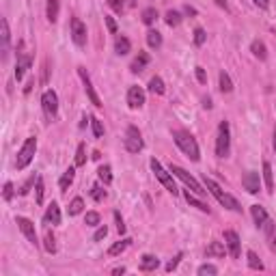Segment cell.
Returning <instances> with one entry per match:
<instances>
[{
  "instance_id": "obj_1",
  "label": "cell",
  "mask_w": 276,
  "mask_h": 276,
  "mask_svg": "<svg viewBox=\"0 0 276 276\" xmlns=\"http://www.w3.org/2000/svg\"><path fill=\"white\" fill-rule=\"evenodd\" d=\"M173 140H175V145L179 147L184 154L190 158L192 162H198L201 160V154H198V145H197V138L192 136L190 132H186V130H175L173 132Z\"/></svg>"
},
{
  "instance_id": "obj_2",
  "label": "cell",
  "mask_w": 276,
  "mask_h": 276,
  "mask_svg": "<svg viewBox=\"0 0 276 276\" xmlns=\"http://www.w3.org/2000/svg\"><path fill=\"white\" fill-rule=\"evenodd\" d=\"M205 188H207V192L222 205V207H227V209H231V211H242V205L237 203V198H233L229 192L222 190V188L216 184L211 177H205Z\"/></svg>"
},
{
  "instance_id": "obj_3",
  "label": "cell",
  "mask_w": 276,
  "mask_h": 276,
  "mask_svg": "<svg viewBox=\"0 0 276 276\" xmlns=\"http://www.w3.org/2000/svg\"><path fill=\"white\" fill-rule=\"evenodd\" d=\"M35 151H37V138H35V136H28V138H26V143L22 145V149L17 151V158H15V166H17V171L26 168L28 164L33 162Z\"/></svg>"
},
{
  "instance_id": "obj_4",
  "label": "cell",
  "mask_w": 276,
  "mask_h": 276,
  "mask_svg": "<svg viewBox=\"0 0 276 276\" xmlns=\"http://www.w3.org/2000/svg\"><path fill=\"white\" fill-rule=\"evenodd\" d=\"M229 149H231V132H229V123L220 121L218 136H216V156H218V158H227Z\"/></svg>"
},
{
  "instance_id": "obj_5",
  "label": "cell",
  "mask_w": 276,
  "mask_h": 276,
  "mask_svg": "<svg viewBox=\"0 0 276 276\" xmlns=\"http://www.w3.org/2000/svg\"><path fill=\"white\" fill-rule=\"evenodd\" d=\"M151 171H154V173H156V177H158V179H160V184H162L164 188H166V190H168V192H171V195H173V197H175V195H177V192H179V190H177V186H175V179H173V175H171V173H168V171H166V168H164V166H162V164H160V162H158V160H156V158H154V160H151Z\"/></svg>"
},
{
  "instance_id": "obj_6",
  "label": "cell",
  "mask_w": 276,
  "mask_h": 276,
  "mask_svg": "<svg viewBox=\"0 0 276 276\" xmlns=\"http://www.w3.org/2000/svg\"><path fill=\"white\" fill-rule=\"evenodd\" d=\"M171 173L175 175V177H179L181 181H184V184H186L188 188H190V190L195 192V195H198V197H205V195H207V190H203L201 184H198V181H197L195 177H192V175L188 173L186 168L177 166V164H171Z\"/></svg>"
},
{
  "instance_id": "obj_7",
  "label": "cell",
  "mask_w": 276,
  "mask_h": 276,
  "mask_svg": "<svg viewBox=\"0 0 276 276\" xmlns=\"http://www.w3.org/2000/svg\"><path fill=\"white\" fill-rule=\"evenodd\" d=\"M31 63H33V56L28 54V52H24V41H20V43H17V65H15L17 82L24 78V74H26V69L31 67Z\"/></svg>"
},
{
  "instance_id": "obj_8",
  "label": "cell",
  "mask_w": 276,
  "mask_h": 276,
  "mask_svg": "<svg viewBox=\"0 0 276 276\" xmlns=\"http://www.w3.org/2000/svg\"><path fill=\"white\" fill-rule=\"evenodd\" d=\"M125 149L130 154H138L143 149V136H140V130L136 125H127L125 130Z\"/></svg>"
},
{
  "instance_id": "obj_9",
  "label": "cell",
  "mask_w": 276,
  "mask_h": 276,
  "mask_svg": "<svg viewBox=\"0 0 276 276\" xmlns=\"http://www.w3.org/2000/svg\"><path fill=\"white\" fill-rule=\"evenodd\" d=\"M41 106H43L45 117H48V119H54L58 113V95L52 89L43 91V95H41Z\"/></svg>"
},
{
  "instance_id": "obj_10",
  "label": "cell",
  "mask_w": 276,
  "mask_h": 276,
  "mask_svg": "<svg viewBox=\"0 0 276 276\" xmlns=\"http://www.w3.org/2000/svg\"><path fill=\"white\" fill-rule=\"evenodd\" d=\"M78 76H80V80H82V84H84V91H86V95H89L91 99V104L95 106V108H102V99H99V95L95 93V86H93V82L89 78V74H86V69L84 67H78Z\"/></svg>"
},
{
  "instance_id": "obj_11",
  "label": "cell",
  "mask_w": 276,
  "mask_h": 276,
  "mask_svg": "<svg viewBox=\"0 0 276 276\" xmlns=\"http://www.w3.org/2000/svg\"><path fill=\"white\" fill-rule=\"evenodd\" d=\"M86 26H84V22L80 20V17H72V39H74V43L78 45V48H82V45H86Z\"/></svg>"
},
{
  "instance_id": "obj_12",
  "label": "cell",
  "mask_w": 276,
  "mask_h": 276,
  "mask_svg": "<svg viewBox=\"0 0 276 276\" xmlns=\"http://www.w3.org/2000/svg\"><path fill=\"white\" fill-rule=\"evenodd\" d=\"M225 246L233 259H239V255H242V244H239V236L236 231H225Z\"/></svg>"
},
{
  "instance_id": "obj_13",
  "label": "cell",
  "mask_w": 276,
  "mask_h": 276,
  "mask_svg": "<svg viewBox=\"0 0 276 276\" xmlns=\"http://www.w3.org/2000/svg\"><path fill=\"white\" fill-rule=\"evenodd\" d=\"M242 186L246 192H250V195H257V192L261 190V179H259V173L255 171H248L242 177Z\"/></svg>"
},
{
  "instance_id": "obj_14",
  "label": "cell",
  "mask_w": 276,
  "mask_h": 276,
  "mask_svg": "<svg viewBox=\"0 0 276 276\" xmlns=\"http://www.w3.org/2000/svg\"><path fill=\"white\" fill-rule=\"evenodd\" d=\"M15 222H17V227H20V231L26 236V239L31 244H37V231H35V225L28 218H24V216H17L15 218Z\"/></svg>"
},
{
  "instance_id": "obj_15",
  "label": "cell",
  "mask_w": 276,
  "mask_h": 276,
  "mask_svg": "<svg viewBox=\"0 0 276 276\" xmlns=\"http://www.w3.org/2000/svg\"><path fill=\"white\" fill-rule=\"evenodd\" d=\"M0 39H2V61H7L9 58V52H11V33H9V24L7 20L0 22Z\"/></svg>"
},
{
  "instance_id": "obj_16",
  "label": "cell",
  "mask_w": 276,
  "mask_h": 276,
  "mask_svg": "<svg viewBox=\"0 0 276 276\" xmlns=\"http://www.w3.org/2000/svg\"><path fill=\"white\" fill-rule=\"evenodd\" d=\"M127 104H130V108H143L145 104V91L140 89V86H130V91H127Z\"/></svg>"
},
{
  "instance_id": "obj_17",
  "label": "cell",
  "mask_w": 276,
  "mask_h": 276,
  "mask_svg": "<svg viewBox=\"0 0 276 276\" xmlns=\"http://www.w3.org/2000/svg\"><path fill=\"white\" fill-rule=\"evenodd\" d=\"M43 220H45V225H61V207H58V203L52 201L48 205Z\"/></svg>"
},
{
  "instance_id": "obj_18",
  "label": "cell",
  "mask_w": 276,
  "mask_h": 276,
  "mask_svg": "<svg viewBox=\"0 0 276 276\" xmlns=\"http://www.w3.org/2000/svg\"><path fill=\"white\" fill-rule=\"evenodd\" d=\"M158 266H160V259H158V257L145 255L143 259H140L138 270H140V272H154V270H158Z\"/></svg>"
},
{
  "instance_id": "obj_19",
  "label": "cell",
  "mask_w": 276,
  "mask_h": 276,
  "mask_svg": "<svg viewBox=\"0 0 276 276\" xmlns=\"http://www.w3.org/2000/svg\"><path fill=\"white\" fill-rule=\"evenodd\" d=\"M261 229H263V233H266V239H268L270 248H276V225L268 218V220H266V225H263Z\"/></svg>"
},
{
  "instance_id": "obj_20",
  "label": "cell",
  "mask_w": 276,
  "mask_h": 276,
  "mask_svg": "<svg viewBox=\"0 0 276 276\" xmlns=\"http://www.w3.org/2000/svg\"><path fill=\"white\" fill-rule=\"evenodd\" d=\"M130 50H132L130 39H127V37H123V35H119V37L115 39V52H117L119 56H125Z\"/></svg>"
},
{
  "instance_id": "obj_21",
  "label": "cell",
  "mask_w": 276,
  "mask_h": 276,
  "mask_svg": "<svg viewBox=\"0 0 276 276\" xmlns=\"http://www.w3.org/2000/svg\"><path fill=\"white\" fill-rule=\"evenodd\" d=\"M250 214H252V220H255L257 227H263L268 220V211L261 207V205H252L250 207Z\"/></svg>"
},
{
  "instance_id": "obj_22",
  "label": "cell",
  "mask_w": 276,
  "mask_h": 276,
  "mask_svg": "<svg viewBox=\"0 0 276 276\" xmlns=\"http://www.w3.org/2000/svg\"><path fill=\"white\" fill-rule=\"evenodd\" d=\"M184 197H186V201L190 203L192 207H197V209H201V211H207V214H209V205H207V203H203L201 198H198V195H195L192 190H188Z\"/></svg>"
},
{
  "instance_id": "obj_23",
  "label": "cell",
  "mask_w": 276,
  "mask_h": 276,
  "mask_svg": "<svg viewBox=\"0 0 276 276\" xmlns=\"http://www.w3.org/2000/svg\"><path fill=\"white\" fill-rule=\"evenodd\" d=\"M147 65H149V54H147V52H138V56L134 58V63H132L130 69H132L134 74H140Z\"/></svg>"
},
{
  "instance_id": "obj_24",
  "label": "cell",
  "mask_w": 276,
  "mask_h": 276,
  "mask_svg": "<svg viewBox=\"0 0 276 276\" xmlns=\"http://www.w3.org/2000/svg\"><path fill=\"white\" fill-rule=\"evenodd\" d=\"M58 11H61L58 0H48V4H45V17H48L50 24H54V22L58 20Z\"/></svg>"
},
{
  "instance_id": "obj_25",
  "label": "cell",
  "mask_w": 276,
  "mask_h": 276,
  "mask_svg": "<svg viewBox=\"0 0 276 276\" xmlns=\"http://www.w3.org/2000/svg\"><path fill=\"white\" fill-rule=\"evenodd\" d=\"M74 177H76V168L69 166L67 171H65V175L61 177V181H58V186H61V192H67L69 190V186L74 184Z\"/></svg>"
},
{
  "instance_id": "obj_26",
  "label": "cell",
  "mask_w": 276,
  "mask_h": 276,
  "mask_svg": "<svg viewBox=\"0 0 276 276\" xmlns=\"http://www.w3.org/2000/svg\"><path fill=\"white\" fill-rule=\"evenodd\" d=\"M250 50H252V54L259 58V61H266V58H268V48H266V43H263V41H252Z\"/></svg>"
},
{
  "instance_id": "obj_27",
  "label": "cell",
  "mask_w": 276,
  "mask_h": 276,
  "mask_svg": "<svg viewBox=\"0 0 276 276\" xmlns=\"http://www.w3.org/2000/svg\"><path fill=\"white\" fill-rule=\"evenodd\" d=\"M263 179H266L268 192H274V175H272V164L263 162Z\"/></svg>"
},
{
  "instance_id": "obj_28",
  "label": "cell",
  "mask_w": 276,
  "mask_h": 276,
  "mask_svg": "<svg viewBox=\"0 0 276 276\" xmlns=\"http://www.w3.org/2000/svg\"><path fill=\"white\" fill-rule=\"evenodd\" d=\"M130 242H132V239H130V237H125V239H121V242L113 244V246H110V248H108V255H110V257H117V255H121V252L125 250L127 246H130Z\"/></svg>"
},
{
  "instance_id": "obj_29",
  "label": "cell",
  "mask_w": 276,
  "mask_h": 276,
  "mask_svg": "<svg viewBox=\"0 0 276 276\" xmlns=\"http://www.w3.org/2000/svg\"><path fill=\"white\" fill-rule=\"evenodd\" d=\"M149 91L156 93V95H162V93L166 91V89H164V80L160 78V76H154V78L149 80Z\"/></svg>"
},
{
  "instance_id": "obj_30",
  "label": "cell",
  "mask_w": 276,
  "mask_h": 276,
  "mask_svg": "<svg viewBox=\"0 0 276 276\" xmlns=\"http://www.w3.org/2000/svg\"><path fill=\"white\" fill-rule=\"evenodd\" d=\"M140 20H143V24L151 26V24H154V22L158 20V11H156L154 7H147L143 13H140Z\"/></svg>"
},
{
  "instance_id": "obj_31",
  "label": "cell",
  "mask_w": 276,
  "mask_h": 276,
  "mask_svg": "<svg viewBox=\"0 0 276 276\" xmlns=\"http://www.w3.org/2000/svg\"><path fill=\"white\" fill-rule=\"evenodd\" d=\"M225 255H227V248L220 242H211L207 246V257H225Z\"/></svg>"
},
{
  "instance_id": "obj_32",
  "label": "cell",
  "mask_w": 276,
  "mask_h": 276,
  "mask_svg": "<svg viewBox=\"0 0 276 276\" xmlns=\"http://www.w3.org/2000/svg\"><path fill=\"white\" fill-rule=\"evenodd\" d=\"M147 43H149V48L158 50L162 45V35L158 31H149V33H147Z\"/></svg>"
},
{
  "instance_id": "obj_33",
  "label": "cell",
  "mask_w": 276,
  "mask_h": 276,
  "mask_svg": "<svg viewBox=\"0 0 276 276\" xmlns=\"http://www.w3.org/2000/svg\"><path fill=\"white\" fill-rule=\"evenodd\" d=\"M97 175H99V179H102L106 186H108V184H113V168H110L108 164H104V166H99Z\"/></svg>"
},
{
  "instance_id": "obj_34",
  "label": "cell",
  "mask_w": 276,
  "mask_h": 276,
  "mask_svg": "<svg viewBox=\"0 0 276 276\" xmlns=\"http://www.w3.org/2000/svg\"><path fill=\"white\" fill-rule=\"evenodd\" d=\"M164 20H166V24L168 26H179L181 24V13H179V11H166V15H164Z\"/></svg>"
},
{
  "instance_id": "obj_35",
  "label": "cell",
  "mask_w": 276,
  "mask_h": 276,
  "mask_svg": "<svg viewBox=\"0 0 276 276\" xmlns=\"http://www.w3.org/2000/svg\"><path fill=\"white\" fill-rule=\"evenodd\" d=\"M218 82H220V91H222V93H231V91H233V82H231V78H229L227 72H220Z\"/></svg>"
},
{
  "instance_id": "obj_36",
  "label": "cell",
  "mask_w": 276,
  "mask_h": 276,
  "mask_svg": "<svg viewBox=\"0 0 276 276\" xmlns=\"http://www.w3.org/2000/svg\"><path fill=\"white\" fill-rule=\"evenodd\" d=\"M82 207H84V201H82L80 197H76L74 201L69 203V209H67V211H69V216H78L80 211H82Z\"/></svg>"
},
{
  "instance_id": "obj_37",
  "label": "cell",
  "mask_w": 276,
  "mask_h": 276,
  "mask_svg": "<svg viewBox=\"0 0 276 276\" xmlns=\"http://www.w3.org/2000/svg\"><path fill=\"white\" fill-rule=\"evenodd\" d=\"M246 257H248V266H250L252 270H259V272H261V270H263V263L259 261V257H257V252L248 250V252H246Z\"/></svg>"
},
{
  "instance_id": "obj_38",
  "label": "cell",
  "mask_w": 276,
  "mask_h": 276,
  "mask_svg": "<svg viewBox=\"0 0 276 276\" xmlns=\"http://www.w3.org/2000/svg\"><path fill=\"white\" fill-rule=\"evenodd\" d=\"M43 246H45V250H48L50 252V255H52V252H56V237L54 236H52V233L48 231V233H45V239H43Z\"/></svg>"
},
{
  "instance_id": "obj_39",
  "label": "cell",
  "mask_w": 276,
  "mask_h": 276,
  "mask_svg": "<svg viewBox=\"0 0 276 276\" xmlns=\"http://www.w3.org/2000/svg\"><path fill=\"white\" fill-rule=\"evenodd\" d=\"M86 164V154H84V143L78 145V151H76V166H84Z\"/></svg>"
},
{
  "instance_id": "obj_40",
  "label": "cell",
  "mask_w": 276,
  "mask_h": 276,
  "mask_svg": "<svg viewBox=\"0 0 276 276\" xmlns=\"http://www.w3.org/2000/svg\"><path fill=\"white\" fill-rule=\"evenodd\" d=\"M91 125H93V134H95V138H102V136H104V125H102V121L95 119V117H91Z\"/></svg>"
},
{
  "instance_id": "obj_41",
  "label": "cell",
  "mask_w": 276,
  "mask_h": 276,
  "mask_svg": "<svg viewBox=\"0 0 276 276\" xmlns=\"http://www.w3.org/2000/svg\"><path fill=\"white\" fill-rule=\"evenodd\" d=\"M91 197L99 203V201H104V198H106V190H102L99 186H93V188H91Z\"/></svg>"
},
{
  "instance_id": "obj_42",
  "label": "cell",
  "mask_w": 276,
  "mask_h": 276,
  "mask_svg": "<svg viewBox=\"0 0 276 276\" xmlns=\"http://www.w3.org/2000/svg\"><path fill=\"white\" fill-rule=\"evenodd\" d=\"M198 274H201V276H205V274H218V268L211 266V263H205V266L198 268Z\"/></svg>"
},
{
  "instance_id": "obj_43",
  "label": "cell",
  "mask_w": 276,
  "mask_h": 276,
  "mask_svg": "<svg viewBox=\"0 0 276 276\" xmlns=\"http://www.w3.org/2000/svg\"><path fill=\"white\" fill-rule=\"evenodd\" d=\"M2 198L4 201H11V198H13V184H11V181H7L2 188Z\"/></svg>"
},
{
  "instance_id": "obj_44",
  "label": "cell",
  "mask_w": 276,
  "mask_h": 276,
  "mask_svg": "<svg viewBox=\"0 0 276 276\" xmlns=\"http://www.w3.org/2000/svg\"><path fill=\"white\" fill-rule=\"evenodd\" d=\"M86 225L89 227H97L99 225V214L97 211H89V214H86Z\"/></svg>"
},
{
  "instance_id": "obj_45",
  "label": "cell",
  "mask_w": 276,
  "mask_h": 276,
  "mask_svg": "<svg viewBox=\"0 0 276 276\" xmlns=\"http://www.w3.org/2000/svg\"><path fill=\"white\" fill-rule=\"evenodd\" d=\"M205 39H207L205 31H203V28H197V31H195V43H197V45H203Z\"/></svg>"
},
{
  "instance_id": "obj_46",
  "label": "cell",
  "mask_w": 276,
  "mask_h": 276,
  "mask_svg": "<svg viewBox=\"0 0 276 276\" xmlns=\"http://www.w3.org/2000/svg\"><path fill=\"white\" fill-rule=\"evenodd\" d=\"M181 257H184V255H181V252H179V255H175V257H173V259H171V261H168V263H166V272H173V270H175V268H177V266H179V261H181Z\"/></svg>"
},
{
  "instance_id": "obj_47",
  "label": "cell",
  "mask_w": 276,
  "mask_h": 276,
  "mask_svg": "<svg viewBox=\"0 0 276 276\" xmlns=\"http://www.w3.org/2000/svg\"><path fill=\"white\" fill-rule=\"evenodd\" d=\"M108 7L115 11V13H123V0H108Z\"/></svg>"
},
{
  "instance_id": "obj_48",
  "label": "cell",
  "mask_w": 276,
  "mask_h": 276,
  "mask_svg": "<svg viewBox=\"0 0 276 276\" xmlns=\"http://www.w3.org/2000/svg\"><path fill=\"white\" fill-rule=\"evenodd\" d=\"M115 222H117V231L123 236V233H125V225H123V218H121L119 211H115Z\"/></svg>"
},
{
  "instance_id": "obj_49",
  "label": "cell",
  "mask_w": 276,
  "mask_h": 276,
  "mask_svg": "<svg viewBox=\"0 0 276 276\" xmlns=\"http://www.w3.org/2000/svg\"><path fill=\"white\" fill-rule=\"evenodd\" d=\"M106 236H108V229L106 227H99L95 231V236H93V242H99V239H104Z\"/></svg>"
},
{
  "instance_id": "obj_50",
  "label": "cell",
  "mask_w": 276,
  "mask_h": 276,
  "mask_svg": "<svg viewBox=\"0 0 276 276\" xmlns=\"http://www.w3.org/2000/svg\"><path fill=\"white\" fill-rule=\"evenodd\" d=\"M43 201V179H37V203Z\"/></svg>"
},
{
  "instance_id": "obj_51",
  "label": "cell",
  "mask_w": 276,
  "mask_h": 276,
  "mask_svg": "<svg viewBox=\"0 0 276 276\" xmlns=\"http://www.w3.org/2000/svg\"><path fill=\"white\" fill-rule=\"evenodd\" d=\"M33 184H35V177H31V179H28L24 186L20 188V195H22V197H24V195H28V190H31V186H33Z\"/></svg>"
},
{
  "instance_id": "obj_52",
  "label": "cell",
  "mask_w": 276,
  "mask_h": 276,
  "mask_svg": "<svg viewBox=\"0 0 276 276\" xmlns=\"http://www.w3.org/2000/svg\"><path fill=\"white\" fill-rule=\"evenodd\" d=\"M106 20V26H108V31L110 33H117V22H115V17H104Z\"/></svg>"
},
{
  "instance_id": "obj_53",
  "label": "cell",
  "mask_w": 276,
  "mask_h": 276,
  "mask_svg": "<svg viewBox=\"0 0 276 276\" xmlns=\"http://www.w3.org/2000/svg\"><path fill=\"white\" fill-rule=\"evenodd\" d=\"M197 80L201 82V84H205V82H207V76H205V69L203 67H197Z\"/></svg>"
},
{
  "instance_id": "obj_54",
  "label": "cell",
  "mask_w": 276,
  "mask_h": 276,
  "mask_svg": "<svg viewBox=\"0 0 276 276\" xmlns=\"http://www.w3.org/2000/svg\"><path fill=\"white\" fill-rule=\"evenodd\" d=\"M252 2H255L259 9H268L270 7V0H252Z\"/></svg>"
},
{
  "instance_id": "obj_55",
  "label": "cell",
  "mask_w": 276,
  "mask_h": 276,
  "mask_svg": "<svg viewBox=\"0 0 276 276\" xmlns=\"http://www.w3.org/2000/svg\"><path fill=\"white\" fill-rule=\"evenodd\" d=\"M184 11H186L188 15H197V9H195V7H190V4H186V7H184Z\"/></svg>"
},
{
  "instance_id": "obj_56",
  "label": "cell",
  "mask_w": 276,
  "mask_h": 276,
  "mask_svg": "<svg viewBox=\"0 0 276 276\" xmlns=\"http://www.w3.org/2000/svg\"><path fill=\"white\" fill-rule=\"evenodd\" d=\"M113 274H125V268H123V266H121V268H115Z\"/></svg>"
},
{
  "instance_id": "obj_57",
  "label": "cell",
  "mask_w": 276,
  "mask_h": 276,
  "mask_svg": "<svg viewBox=\"0 0 276 276\" xmlns=\"http://www.w3.org/2000/svg\"><path fill=\"white\" fill-rule=\"evenodd\" d=\"M203 106H205V108H211V99L205 97V99H203Z\"/></svg>"
},
{
  "instance_id": "obj_58",
  "label": "cell",
  "mask_w": 276,
  "mask_h": 276,
  "mask_svg": "<svg viewBox=\"0 0 276 276\" xmlns=\"http://www.w3.org/2000/svg\"><path fill=\"white\" fill-rule=\"evenodd\" d=\"M216 4H218V7H225V9H227V2H225V0H216Z\"/></svg>"
},
{
  "instance_id": "obj_59",
  "label": "cell",
  "mask_w": 276,
  "mask_h": 276,
  "mask_svg": "<svg viewBox=\"0 0 276 276\" xmlns=\"http://www.w3.org/2000/svg\"><path fill=\"white\" fill-rule=\"evenodd\" d=\"M272 143H274V151H276V130H274V140H272Z\"/></svg>"
}]
</instances>
